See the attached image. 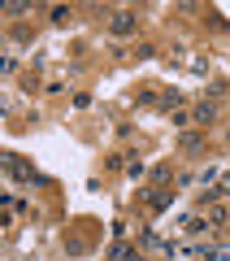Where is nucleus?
<instances>
[{"mask_svg": "<svg viewBox=\"0 0 230 261\" xmlns=\"http://www.w3.org/2000/svg\"><path fill=\"white\" fill-rule=\"evenodd\" d=\"M135 27H139V22H135V13H130V9H118V13H113V22H109L113 35H135Z\"/></svg>", "mask_w": 230, "mask_h": 261, "instance_id": "1", "label": "nucleus"}, {"mask_svg": "<svg viewBox=\"0 0 230 261\" xmlns=\"http://www.w3.org/2000/svg\"><path fill=\"white\" fill-rule=\"evenodd\" d=\"M5 166H9V170H13V174H18V178H26V183H44V178H39V174H35V170H31L26 161H22V157H13V152H9V157H5Z\"/></svg>", "mask_w": 230, "mask_h": 261, "instance_id": "2", "label": "nucleus"}, {"mask_svg": "<svg viewBox=\"0 0 230 261\" xmlns=\"http://www.w3.org/2000/svg\"><path fill=\"white\" fill-rule=\"evenodd\" d=\"M204 222H209V226H226V209H221L217 200H213V205H204Z\"/></svg>", "mask_w": 230, "mask_h": 261, "instance_id": "3", "label": "nucleus"}, {"mask_svg": "<svg viewBox=\"0 0 230 261\" xmlns=\"http://www.w3.org/2000/svg\"><path fill=\"white\" fill-rule=\"evenodd\" d=\"M213 118H217V109H213L209 100H204V105H195V113H191V122H200V126H209Z\"/></svg>", "mask_w": 230, "mask_h": 261, "instance_id": "4", "label": "nucleus"}, {"mask_svg": "<svg viewBox=\"0 0 230 261\" xmlns=\"http://www.w3.org/2000/svg\"><path fill=\"white\" fill-rule=\"evenodd\" d=\"M109 257H113V261H143V257H135V252L126 248V244H113V248H109Z\"/></svg>", "mask_w": 230, "mask_h": 261, "instance_id": "5", "label": "nucleus"}, {"mask_svg": "<svg viewBox=\"0 0 230 261\" xmlns=\"http://www.w3.org/2000/svg\"><path fill=\"white\" fill-rule=\"evenodd\" d=\"M169 200H174L169 192H148V209H165Z\"/></svg>", "mask_w": 230, "mask_h": 261, "instance_id": "6", "label": "nucleus"}, {"mask_svg": "<svg viewBox=\"0 0 230 261\" xmlns=\"http://www.w3.org/2000/svg\"><path fill=\"white\" fill-rule=\"evenodd\" d=\"M183 231H187V235H204V231H209V222H204V218H187Z\"/></svg>", "mask_w": 230, "mask_h": 261, "instance_id": "7", "label": "nucleus"}, {"mask_svg": "<svg viewBox=\"0 0 230 261\" xmlns=\"http://www.w3.org/2000/svg\"><path fill=\"white\" fill-rule=\"evenodd\" d=\"M178 144H183V152H200V148H204V140H200V135H183Z\"/></svg>", "mask_w": 230, "mask_h": 261, "instance_id": "8", "label": "nucleus"}, {"mask_svg": "<svg viewBox=\"0 0 230 261\" xmlns=\"http://www.w3.org/2000/svg\"><path fill=\"white\" fill-rule=\"evenodd\" d=\"M169 174H174L169 166H157V170H152V178H157V183H169Z\"/></svg>", "mask_w": 230, "mask_h": 261, "instance_id": "9", "label": "nucleus"}, {"mask_svg": "<svg viewBox=\"0 0 230 261\" xmlns=\"http://www.w3.org/2000/svg\"><path fill=\"white\" fill-rule=\"evenodd\" d=\"M217 192H221V196H230V174H226V178L217 183Z\"/></svg>", "mask_w": 230, "mask_h": 261, "instance_id": "10", "label": "nucleus"}]
</instances>
